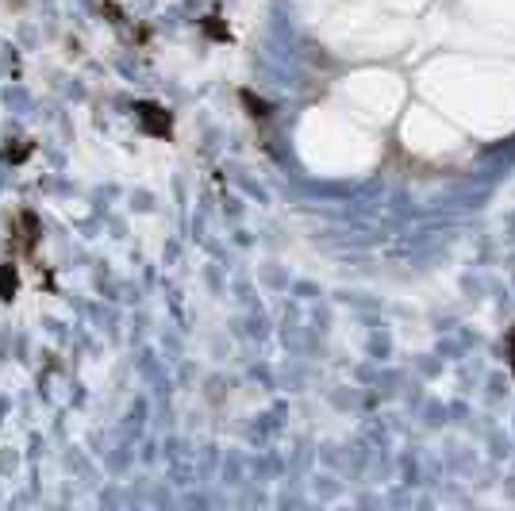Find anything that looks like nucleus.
<instances>
[{
  "label": "nucleus",
  "instance_id": "1",
  "mask_svg": "<svg viewBox=\"0 0 515 511\" xmlns=\"http://www.w3.org/2000/svg\"><path fill=\"white\" fill-rule=\"evenodd\" d=\"M154 112H158V108H150V104H143V108H139V116L147 120L150 131H158V135H166V131H170V116H154Z\"/></svg>",
  "mask_w": 515,
  "mask_h": 511
},
{
  "label": "nucleus",
  "instance_id": "2",
  "mask_svg": "<svg viewBox=\"0 0 515 511\" xmlns=\"http://www.w3.org/2000/svg\"><path fill=\"white\" fill-rule=\"evenodd\" d=\"M12 292H16V269L0 266V300H12Z\"/></svg>",
  "mask_w": 515,
  "mask_h": 511
},
{
  "label": "nucleus",
  "instance_id": "3",
  "mask_svg": "<svg viewBox=\"0 0 515 511\" xmlns=\"http://www.w3.org/2000/svg\"><path fill=\"white\" fill-rule=\"evenodd\" d=\"M504 350H508V365H512V373H515V323H512V331H508V339H504Z\"/></svg>",
  "mask_w": 515,
  "mask_h": 511
}]
</instances>
